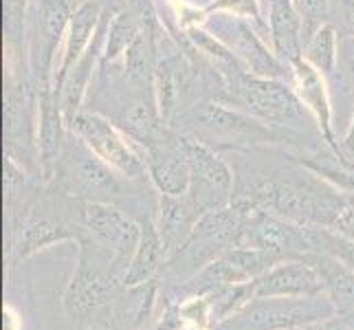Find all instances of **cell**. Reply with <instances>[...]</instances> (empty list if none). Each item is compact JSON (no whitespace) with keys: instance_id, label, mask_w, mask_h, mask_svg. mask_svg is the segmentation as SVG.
Here are the masks:
<instances>
[{"instance_id":"cell-25","label":"cell","mask_w":354,"mask_h":330,"mask_svg":"<svg viewBox=\"0 0 354 330\" xmlns=\"http://www.w3.org/2000/svg\"><path fill=\"white\" fill-rule=\"evenodd\" d=\"M154 93H156V106H158V113L161 117L167 121L172 117L174 108H176V100H178V86H176V77L172 68H169L167 62H161L154 68Z\"/></svg>"},{"instance_id":"cell-7","label":"cell","mask_w":354,"mask_h":330,"mask_svg":"<svg viewBox=\"0 0 354 330\" xmlns=\"http://www.w3.org/2000/svg\"><path fill=\"white\" fill-rule=\"evenodd\" d=\"M66 126L68 132L77 134L97 156L104 158L121 176L139 178L148 172L145 158H141V154L134 150V145L128 143V134L113 126L102 115L80 110L71 121H66Z\"/></svg>"},{"instance_id":"cell-30","label":"cell","mask_w":354,"mask_h":330,"mask_svg":"<svg viewBox=\"0 0 354 330\" xmlns=\"http://www.w3.org/2000/svg\"><path fill=\"white\" fill-rule=\"evenodd\" d=\"M297 330H354V315H335L330 320L319 322V324H310Z\"/></svg>"},{"instance_id":"cell-1","label":"cell","mask_w":354,"mask_h":330,"mask_svg":"<svg viewBox=\"0 0 354 330\" xmlns=\"http://www.w3.org/2000/svg\"><path fill=\"white\" fill-rule=\"evenodd\" d=\"M315 176L317 174L306 172H279L277 176L255 183L251 192L234 199L271 212L290 223L333 229L348 205L339 194L328 190Z\"/></svg>"},{"instance_id":"cell-2","label":"cell","mask_w":354,"mask_h":330,"mask_svg":"<svg viewBox=\"0 0 354 330\" xmlns=\"http://www.w3.org/2000/svg\"><path fill=\"white\" fill-rule=\"evenodd\" d=\"M339 315L328 293L304 297H253L218 330H297Z\"/></svg>"},{"instance_id":"cell-20","label":"cell","mask_w":354,"mask_h":330,"mask_svg":"<svg viewBox=\"0 0 354 330\" xmlns=\"http://www.w3.org/2000/svg\"><path fill=\"white\" fill-rule=\"evenodd\" d=\"M165 260H167V251L161 238V231H158V227L152 220H145L141 225V238L137 244V251H134L130 266L124 275V284L137 286L148 282Z\"/></svg>"},{"instance_id":"cell-31","label":"cell","mask_w":354,"mask_h":330,"mask_svg":"<svg viewBox=\"0 0 354 330\" xmlns=\"http://www.w3.org/2000/svg\"><path fill=\"white\" fill-rule=\"evenodd\" d=\"M341 150H344V156L354 165V119H352V124L346 132L344 141H341Z\"/></svg>"},{"instance_id":"cell-12","label":"cell","mask_w":354,"mask_h":330,"mask_svg":"<svg viewBox=\"0 0 354 330\" xmlns=\"http://www.w3.org/2000/svg\"><path fill=\"white\" fill-rule=\"evenodd\" d=\"M38 137H35V148H38V163L40 172L46 181H51L55 174V167L59 156H62L66 143V117L62 110V100L53 86L40 91L38 102Z\"/></svg>"},{"instance_id":"cell-16","label":"cell","mask_w":354,"mask_h":330,"mask_svg":"<svg viewBox=\"0 0 354 330\" xmlns=\"http://www.w3.org/2000/svg\"><path fill=\"white\" fill-rule=\"evenodd\" d=\"M100 20H102V7L97 3H82L75 9V14H73V18L68 22L66 35H64L62 59H59V66L53 73V82H51L53 91L59 93V89H62V84L68 75V71L80 62L84 53L88 51Z\"/></svg>"},{"instance_id":"cell-9","label":"cell","mask_w":354,"mask_h":330,"mask_svg":"<svg viewBox=\"0 0 354 330\" xmlns=\"http://www.w3.org/2000/svg\"><path fill=\"white\" fill-rule=\"evenodd\" d=\"M180 148L187 156L192 174L187 194L198 203L201 210L207 214L231 205L234 201V172H231V167L214 152V148L185 137V134H180Z\"/></svg>"},{"instance_id":"cell-10","label":"cell","mask_w":354,"mask_h":330,"mask_svg":"<svg viewBox=\"0 0 354 330\" xmlns=\"http://www.w3.org/2000/svg\"><path fill=\"white\" fill-rule=\"evenodd\" d=\"M214 18H216L214 35L234 53V57L247 68V73H253V75L260 77H275V80L284 77L282 59L264 46V42L255 35L247 18L225 14V11H221V16Z\"/></svg>"},{"instance_id":"cell-21","label":"cell","mask_w":354,"mask_h":330,"mask_svg":"<svg viewBox=\"0 0 354 330\" xmlns=\"http://www.w3.org/2000/svg\"><path fill=\"white\" fill-rule=\"evenodd\" d=\"M100 53H102V38H93L88 51L68 71L62 89H59V100H62V110H64L66 121H71L82 110V102H84V97H86Z\"/></svg>"},{"instance_id":"cell-8","label":"cell","mask_w":354,"mask_h":330,"mask_svg":"<svg viewBox=\"0 0 354 330\" xmlns=\"http://www.w3.org/2000/svg\"><path fill=\"white\" fill-rule=\"evenodd\" d=\"M80 220L84 231H88L95 242L111 249L115 260V273L124 279L130 260L141 238V225L134 223L113 203L102 201H82L80 205Z\"/></svg>"},{"instance_id":"cell-24","label":"cell","mask_w":354,"mask_h":330,"mask_svg":"<svg viewBox=\"0 0 354 330\" xmlns=\"http://www.w3.org/2000/svg\"><path fill=\"white\" fill-rule=\"evenodd\" d=\"M139 35H141L139 20L132 14H128V11H121L108 24V42L104 48V57L117 59L119 55H126L128 48L137 42Z\"/></svg>"},{"instance_id":"cell-29","label":"cell","mask_w":354,"mask_h":330,"mask_svg":"<svg viewBox=\"0 0 354 330\" xmlns=\"http://www.w3.org/2000/svg\"><path fill=\"white\" fill-rule=\"evenodd\" d=\"M216 11H225V14H234L240 18H247L249 22L262 24L258 0H214L205 14H216Z\"/></svg>"},{"instance_id":"cell-15","label":"cell","mask_w":354,"mask_h":330,"mask_svg":"<svg viewBox=\"0 0 354 330\" xmlns=\"http://www.w3.org/2000/svg\"><path fill=\"white\" fill-rule=\"evenodd\" d=\"M205 216V212L198 207L189 194H161L158 201V231L165 244L167 258L183 247L192 236L194 227L198 225V220Z\"/></svg>"},{"instance_id":"cell-27","label":"cell","mask_w":354,"mask_h":330,"mask_svg":"<svg viewBox=\"0 0 354 330\" xmlns=\"http://www.w3.org/2000/svg\"><path fill=\"white\" fill-rule=\"evenodd\" d=\"M315 244L317 251H328L337 255V258L348 264L354 271V240L330 231L328 227H315Z\"/></svg>"},{"instance_id":"cell-22","label":"cell","mask_w":354,"mask_h":330,"mask_svg":"<svg viewBox=\"0 0 354 330\" xmlns=\"http://www.w3.org/2000/svg\"><path fill=\"white\" fill-rule=\"evenodd\" d=\"M75 238H77L75 227L62 223V220L38 218L24 227V231L20 234V240L16 244V255L18 258H29L35 251L51 247V244L75 240Z\"/></svg>"},{"instance_id":"cell-5","label":"cell","mask_w":354,"mask_h":330,"mask_svg":"<svg viewBox=\"0 0 354 330\" xmlns=\"http://www.w3.org/2000/svg\"><path fill=\"white\" fill-rule=\"evenodd\" d=\"M236 100L255 119L271 126L304 124L310 115L301 104L295 89L275 77H260L253 73H238L234 80Z\"/></svg>"},{"instance_id":"cell-4","label":"cell","mask_w":354,"mask_h":330,"mask_svg":"<svg viewBox=\"0 0 354 330\" xmlns=\"http://www.w3.org/2000/svg\"><path fill=\"white\" fill-rule=\"evenodd\" d=\"M53 178L64 194L82 201L111 203L121 194L115 169L73 132L66 137Z\"/></svg>"},{"instance_id":"cell-18","label":"cell","mask_w":354,"mask_h":330,"mask_svg":"<svg viewBox=\"0 0 354 330\" xmlns=\"http://www.w3.org/2000/svg\"><path fill=\"white\" fill-rule=\"evenodd\" d=\"M115 282H121V279L111 271V268H102L91 266L88 258L82 253L80 260V268L77 273L73 275V282L66 288L64 295V306L73 317H80L86 311H91L93 306H97L100 302H104V297L113 291Z\"/></svg>"},{"instance_id":"cell-23","label":"cell","mask_w":354,"mask_h":330,"mask_svg":"<svg viewBox=\"0 0 354 330\" xmlns=\"http://www.w3.org/2000/svg\"><path fill=\"white\" fill-rule=\"evenodd\" d=\"M304 59H306L308 64H313L319 73H324V75L335 71L337 59H339L335 27L324 24V27L313 35L306 42V46H304Z\"/></svg>"},{"instance_id":"cell-3","label":"cell","mask_w":354,"mask_h":330,"mask_svg":"<svg viewBox=\"0 0 354 330\" xmlns=\"http://www.w3.org/2000/svg\"><path fill=\"white\" fill-rule=\"evenodd\" d=\"M180 124L185 137L196 139L205 145H247L275 141V130L268 124L255 119L253 115H244L236 108H227L223 104L201 102L187 108L180 115Z\"/></svg>"},{"instance_id":"cell-28","label":"cell","mask_w":354,"mask_h":330,"mask_svg":"<svg viewBox=\"0 0 354 330\" xmlns=\"http://www.w3.org/2000/svg\"><path fill=\"white\" fill-rule=\"evenodd\" d=\"M304 24V46L319 31L328 18V0H295Z\"/></svg>"},{"instance_id":"cell-13","label":"cell","mask_w":354,"mask_h":330,"mask_svg":"<svg viewBox=\"0 0 354 330\" xmlns=\"http://www.w3.org/2000/svg\"><path fill=\"white\" fill-rule=\"evenodd\" d=\"M326 293L322 277L301 258L277 262L266 273L253 279L255 297H304Z\"/></svg>"},{"instance_id":"cell-26","label":"cell","mask_w":354,"mask_h":330,"mask_svg":"<svg viewBox=\"0 0 354 330\" xmlns=\"http://www.w3.org/2000/svg\"><path fill=\"white\" fill-rule=\"evenodd\" d=\"M150 71H152L150 44L143 40V35H139L137 42H134L126 53V75L132 84L143 86V84L154 80V75H150Z\"/></svg>"},{"instance_id":"cell-19","label":"cell","mask_w":354,"mask_h":330,"mask_svg":"<svg viewBox=\"0 0 354 330\" xmlns=\"http://www.w3.org/2000/svg\"><path fill=\"white\" fill-rule=\"evenodd\" d=\"M322 277L328 297L341 315H354V271L328 251H308L299 255Z\"/></svg>"},{"instance_id":"cell-6","label":"cell","mask_w":354,"mask_h":330,"mask_svg":"<svg viewBox=\"0 0 354 330\" xmlns=\"http://www.w3.org/2000/svg\"><path fill=\"white\" fill-rule=\"evenodd\" d=\"M75 9L71 0H33L29 11V62L40 91L51 86L53 55L59 42H64Z\"/></svg>"},{"instance_id":"cell-11","label":"cell","mask_w":354,"mask_h":330,"mask_svg":"<svg viewBox=\"0 0 354 330\" xmlns=\"http://www.w3.org/2000/svg\"><path fill=\"white\" fill-rule=\"evenodd\" d=\"M290 77H292V89H295L301 104L306 106L310 117L317 121V126H319V132H322L324 141L328 143V148L335 152L337 161L341 165L354 172V165L344 156V150H341V145L335 139L333 106H330V97H328L324 73H319L313 64H308L306 59L301 57V59H297V62L290 64Z\"/></svg>"},{"instance_id":"cell-17","label":"cell","mask_w":354,"mask_h":330,"mask_svg":"<svg viewBox=\"0 0 354 330\" xmlns=\"http://www.w3.org/2000/svg\"><path fill=\"white\" fill-rule=\"evenodd\" d=\"M268 35L273 53L284 64L304 57V24L295 0H271L268 3Z\"/></svg>"},{"instance_id":"cell-14","label":"cell","mask_w":354,"mask_h":330,"mask_svg":"<svg viewBox=\"0 0 354 330\" xmlns=\"http://www.w3.org/2000/svg\"><path fill=\"white\" fill-rule=\"evenodd\" d=\"M145 167L161 194H185L192 174L187 156L180 148V137H167L145 148Z\"/></svg>"}]
</instances>
